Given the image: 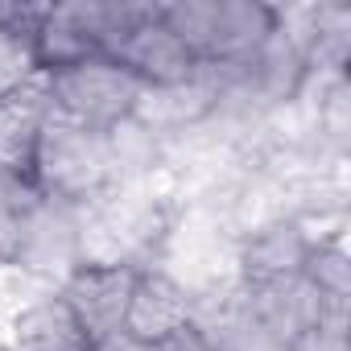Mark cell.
Masks as SVG:
<instances>
[{
    "instance_id": "obj_1",
    "label": "cell",
    "mask_w": 351,
    "mask_h": 351,
    "mask_svg": "<svg viewBox=\"0 0 351 351\" xmlns=\"http://www.w3.org/2000/svg\"><path fill=\"white\" fill-rule=\"evenodd\" d=\"M157 17L199 66L240 75L281 25V9L256 0H178L157 5Z\"/></svg>"
},
{
    "instance_id": "obj_2",
    "label": "cell",
    "mask_w": 351,
    "mask_h": 351,
    "mask_svg": "<svg viewBox=\"0 0 351 351\" xmlns=\"http://www.w3.org/2000/svg\"><path fill=\"white\" fill-rule=\"evenodd\" d=\"M116 178H120V161L112 149V132L83 128L75 120H62L58 112L46 116L29 169V182L38 186L42 199L75 211L99 199Z\"/></svg>"
},
{
    "instance_id": "obj_3",
    "label": "cell",
    "mask_w": 351,
    "mask_h": 351,
    "mask_svg": "<svg viewBox=\"0 0 351 351\" xmlns=\"http://www.w3.org/2000/svg\"><path fill=\"white\" fill-rule=\"evenodd\" d=\"M46 91H50V112L95 132H112L128 124L145 95V87L108 58H91L71 71L46 75Z\"/></svg>"
},
{
    "instance_id": "obj_4",
    "label": "cell",
    "mask_w": 351,
    "mask_h": 351,
    "mask_svg": "<svg viewBox=\"0 0 351 351\" xmlns=\"http://www.w3.org/2000/svg\"><path fill=\"white\" fill-rule=\"evenodd\" d=\"M136 277H141L136 261H83L66 273L58 293L79 318V326L87 330L91 347H104L116 335H124Z\"/></svg>"
},
{
    "instance_id": "obj_5",
    "label": "cell",
    "mask_w": 351,
    "mask_h": 351,
    "mask_svg": "<svg viewBox=\"0 0 351 351\" xmlns=\"http://www.w3.org/2000/svg\"><path fill=\"white\" fill-rule=\"evenodd\" d=\"M108 62H116L145 91H169V87H182L199 75V62L191 58V50L157 17V5H145V13L132 21V29L108 54Z\"/></svg>"
},
{
    "instance_id": "obj_6",
    "label": "cell",
    "mask_w": 351,
    "mask_h": 351,
    "mask_svg": "<svg viewBox=\"0 0 351 351\" xmlns=\"http://www.w3.org/2000/svg\"><path fill=\"white\" fill-rule=\"evenodd\" d=\"M46 116H50L46 75L29 71V75L13 79L9 87H0V173H5V178H25L29 182Z\"/></svg>"
},
{
    "instance_id": "obj_7",
    "label": "cell",
    "mask_w": 351,
    "mask_h": 351,
    "mask_svg": "<svg viewBox=\"0 0 351 351\" xmlns=\"http://www.w3.org/2000/svg\"><path fill=\"white\" fill-rule=\"evenodd\" d=\"M191 322H195V298L186 293V285L161 269H141L124 318V339L141 347H161L173 335H182Z\"/></svg>"
},
{
    "instance_id": "obj_8",
    "label": "cell",
    "mask_w": 351,
    "mask_h": 351,
    "mask_svg": "<svg viewBox=\"0 0 351 351\" xmlns=\"http://www.w3.org/2000/svg\"><path fill=\"white\" fill-rule=\"evenodd\" d=\"M314 244H318V236H314L302 219H269V223H261V228L244 240V248H240V277H244V289L302 277V265H306V256L314 252Z\"/></svg>"
},
{
    "instance_id": "obj_9",
    "label": "cell",
    "mask_w": 351,
    "mask_h": 351,
    "mask_svg": "<svg viewBox=\"0 0 351 351\" xmlns=\"http://www.w3.org/2000/svg\"><path fill=\"white\" fill-rule=\"evenodd\" d=\"M87 347L91 339L79 326V318L71 314V306L62 302V293H46L29 302L13 318L9 351H87Z\"/></svg>"
},
{
    "instance_id": "obj_10",
    "label": "cell",
    "mask_w": 351,
    "mask_h": 351,
    "mask_svg": "<svg viewBox=\"0 0 351 351\" xmlns=\"http://www.w3.org/2000/svg\"><path fill=\"white\" fill-rule=\"evenodd\" d=\"M302 281L314 289V298L326 310H347V293H351V261H347V248L339 240H318L314 252L302 265Z\"/></svg>"
},
{
    "instance_id": "obj_11",
    "label": "cell",
    "mask_w": 351,
    "mask_h": 351,
    "mask_svg": "<svg viewBox=\"0 0 351 351\" xmlns=\"http://www.w3.org/2000/svg\"><path fill=\"white\" fill-rule=\"evenodd\" d=\"M285 351H351V339H347V310H322L314 322H306L289 343Z\"/></svg>"
},
{
    "instance_id": "obj_12",
    "label": "cell",
    "mask_w": 351,
    "mask_h": 351,
    "mask_svg": "<svg viewBox=\"0 0 351 351\" xmlns=\"http://www.w3.org/2000/svg\"><path fill=\"white\" fill-rule=\"evenodd\" d=\"M318 128L343 149L347 145V83L339 79L335 87H330V95L318 104Z\"/></svg>"
},
{
    "instance_id": "obj_13",
    "label": "cell",
    "mask_w": 351,
    "mask_h": 351,
    "mask_svg": "<svg viewBox=\"0 0 351 351\" xmlns=\"http://www.w3.org/2000/svg\"><path fill=\"white\" fill-rule=\"evenodd\" d=\"M153 351H219V343H215L211 330H203L199 322H191L182 335H173L169 343H161V347H153Z\"/></svg>"
},
{
    "instance_id": "obj_14",
    "label": "cell",
    "mask_w": 351,
    "mask_h": 351,
    "mask_svg": "<svg viewBox=\"0 0 351 351\" xmlns=\"http://www.w3.org/2000/svg\"><path fill=\"white\" fill-rule=\"evenodd\" d=\"M104 351H153V347H141V343H132V339H124V335H116L112 343H104Z\"/></svg>"
},
{
    "instance_id": "obj_15",
    "label": "cell",
    "mask_w": 351,
    "mask_h": 351,
    "mask_svg": "<svg viewBox=\"0 0 351 351\" xmlns=\"http://www.w3.org/2000/svg\"><path fill=\"white\" fill-rule=\"evenodd\" d=\"M87 351H104V347H87Z\"/></svg>"
}]
</instances>
